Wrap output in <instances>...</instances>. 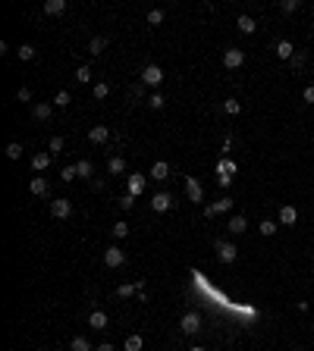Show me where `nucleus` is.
I'll use <instances>...</instances> for the list:
<instances>
[{
  "mask_svg": "<svg viewBox=\"0 0 314 351\" xmlns=\"http://www.w3.org/2000/svg\"><path fill=\"white\" fill-rule=\"evenodd\" d=\"M69 351H95V348H91V342L85 336H76L73 342H69Z\"/></svg>",
  "mask_w": 314,
  "mask_h": 351,
  "instance_id": "nucleus-23",
  "label": "nucleus"
},
{
  "mask_svg": "<svg viewBox=\"0 0 314 351\" xmlns=\"http://www.w3.org/2000/svg\"><path fill=\"white\" fill-rule=\"evenodd\" d=\"M295 351H298V348H295Z\"/></svg>",
  "mask_w": 314,
  "mask_h": 351,
  "instance_id": "nucleus-50",
  "label": "nucleus"
},
{
  "mask_svg": "<svg viewBox=\"0 0 314 351\" xmlns=\"http://www.w3.org/2000/svg\"><path fill=\"white\" fill-rule=\"evenodd\" d=\"M151 207H154V214H167V210L176 207V201H173L170 192H157L154 198H151Z\"/></svg>",
  "mask_w": 314,
  "mask_h": 351,
  "instance_id": "nucleus-2",
  "label": "nucleus"
},
{
  "mask_svg": "<svg viewBox=\"0 0 314 351\" xmlns=\"http://www.w3.org/2000/svg\"><path fill=\"white\" fill-rule=\"evenodd\" d=\"M164 104H167V98L160 94V91H154V94L148 98V107H151V110H164Z\"/></svg>",
  "mask_w": 314,
  "mask_h": 351,
  "instance_id": "nucleus-27",
  "label": "nucleus"
},
{
  "mask_svg": "<svg viewBox=\"0 0 314 351\" xmlns=\"http://www.w3.org/2000/svg\"><path fill=\"white\" fill-rule=\"evenodd\" d=\"M305 60H308V56L301 54V50H295V56H292L289 63H292V69H301V66H305Z\"/></svg>",
  "mask_w": 314,
  "mask_h": 351,
  "instance_id": "nucleus-42",
  "label": "nucleus"
},
{
  "mask_svg": "<svg viewBox=\"0 0 314 351\" xmlns=\"http://www.w3.org/2000/svg\"><path fill=\"white\" fill-rule=\"evenodd\" d=\"M91 188H95V192H104V179H91Z\"/></svg>",
  "mask_w": 314,
  "mask_h": 351,
  "instance_id": "nucleus-47",
  "label": "nucleus"
},
{
  "mask_svg": "<svg viewBox=\"0 0 314 351\" xmlns=\"http://www.w3.org/2000/svg\"><path fill=\"white\" fill-rule=\"evenodd\" d=\"M88 142H91V144H107V142H110L107 126H91V128H88Z\"/></svg>",
  "mask_w": 314,
  "mask_h": 351,
  "instance_id": "nucleus-11",
  "label": "nucleus"
},
{
  "mask_svg": "<svg viewBox=\"0 0 314 351\" xmlns=\"http://www.w3.org/2000/svg\"><path fill=\"white\" fill-rule=\"evenodd\" d=\"M107 94H110V85H107V82H95V100H104Z\"/></svg>",
  "mask_w": 314,
  "mask_h": 351,
  "instance_id": "nucleus-36",
  "label": "nucleus"
},
{
  "mask_svg": "<svg viewBox=\"0 0 314 351\" xmlns=\"http://www.w3.org/2000/svg\"><path fill=\"white\" fill-rule=\"evenodd\" d=\"M151 179H154V182H167V179H170V163L157 160L154 166H151Z\"/></svg>",
  "mask_w": 314,
  "mask_h": 351,
  "instance_id": "nucleus-12",
  "label": "nucleus"
},
{
  "mask_svg": "<svg viewBox=\"0 0 314 351\" xmlns=\"http://www.w3.org/2000/svg\"><path fill=\"white\" fill-rule=\"evenodd\" d=\"M4 154H7V160H19V157H22V144H19V142H10V144L4 148Z\"/></svg>",
  "mask_w": 314,
  "mask_h": 351,
  "instance_id": "nucleus-26",
  "label": "nucleus"
},
{
  "mask_svg": "<svg viewBox=\"0 0 314 351\" xmlns=\"http://www.w3.org/2000/svg\"><path fill=\"white\" fill-rule=\"evenodd\" d=\"M226 210H232V198H220V201L207 204L204 207V216H217V214H226Z\"/></svg>",
  "mask_w": 314,
  "mask_h": 351,
  "instance_id": "nucleus-10",
  "label": "nucleus"
},
{
  "mask_svg": "<svg viewBox=\"0 0 314 351\" xmlns=\"http://www.w3.org/2000/svg\"><path fill=\"white\" fill-rule=\"evenodd\" d=\"M76 82H79V85H88V82H91V66H79L76 69Z\"/></svg>",
  "mask_w": 314,
  "mask_h": 351,
  "instance_id": "nucleus-29",
  "label": "nucleus"
},
{
  "mask_svg": "<svg viewBox=\"0 0 314 351\" xmlns=\"http://www.w3.org/2000/svg\"><path fill=\"white\" fill-rule=\"evenodd\" d=\"M283 13H298V10H301V0H283Z\"/></svg>",
  "mask_w": 314,
  "mask_h": 351,
  "instance_id": "nucleus-39",
  "label": "nucleus"
},
{
  "mask_svg": "<svg viewBox=\"0 0 314 351\" xmlns=\"http://www.w3.org/2000/svg\"><path fill=\"white\" fill-rule=\"evenodd\" d=\"M276 56H280V60H292V56H295V44L283 38L280 44H276Z\"/></svg>",
  "mask_w": 314,
  "mask_h": 351,
  "instance_id": "nucleus-17",
  "label": "nucleus"
},
{
  "mask_svg": "<svg viewBox=\"0 0 314 351\" xmlns=\"http://www.w3.org/2000/svg\"><path fill=\"white\" fill-rule=\"evenodd\" d=\"M242 63H245V50H239V48H229L223 54V66L226 69H239Z\"/></svg>",
  "mask_w": 314,
  "mask_h": 351,
  "instance_id": "nucleus-8",
  "label": "nucleus"
},
{
  "mask_svg": "<svg viewBox=\"0 0 314 351\" xmlns=\"http://www.w3.org/2000/svg\"><path fill=\"white\" fill-rule=\"evenodd\" d=\"M69 91H57V98H54V107H69Z\"/></svg>",
  "mask_w": 314,
  "mask_h": 351,
  "instance_id": "nucleus-40",
  "label": "nucleus"
},
{
  "mask_svg": "<svg viewBox=\"0 0 314 351\" xmlns=\"http://www.w3.org/2000/svg\"><path fill=\"white\" fill-rule=\"evenodd\" d=\"M223 110H226V113H229V116H236V113H239V110H242V104H239V100H236V98H229V100H223Z\"/></svg>",
  "mask_w": 314,
  "mask_h": 351,
  "instance_id": "nucleus-38",
  "label": "nucleus"
},
{
  "mask_svg": "<svg viewBox=\"0 0 314 351\" xmlns=\"http://www.w3.org/2000/svg\"><path fill=\"white\" fill-rule=\"evenodd\" d=\"M29 192H32L35 198H48V194H51V182L44 179V176H35L32 185H29Z\"/></svg>",
  "mask_w": 314,
  "mask_h": 351,
  "instance_id": "nucleus-9",
  "label": "nucleus"
},
{
  "mask_svg": "<svg viewBox=\"0 0 314 351\" xmlns=\"http://www.w3.org/2000/svg\"><path fill=\"white\" fill-rule=\"evenodd\" d=\"M104 48H107V38H104V34H98V38H91V44H88V50H91V54H101Z\"/></svg>",
  "mask_w": 314,
  "mask_h": 351,
  "instance_id": "nucleus-34",
  "label": "nucleus"
},
{
  "mask_svg": "<svg viewBox=\"0 0 314 351\" xmlns=\"http://www.w3.org/2000/svg\"><path fill=\"white\" fill-rule=\"evenodd\" d=\"M107 172H110V176H123V172H126V160H123V157H110V160H107Z\"/></svg>",
  "mask_w": 314,
  "mask_h": 351,
  "instance_id": "nucleus-21",
  "label": "nucleus"
},
{
  "mask_svg": "<svg viewBox=\"0 0 314 351\" xmlns=\"http://www.w3.org/2000/svg\"><path fill=\"white\" fill-rule=\"evenodd\" d=\"M63 144H66L63 138H60V135H54L51 142H48V154H51V157H54V154H60V150H63Z\"/></svg>",
  "mask_w": 314,
  "mask_h": 351,
  "instance_id": "nucleus-30",
  "label": "nucleus"
},
{
  "mask_svg": "<svg viewBox=\"0 0 314 351\" xmlns=\"http://www.w3.org/2000/svg\"><path fill=\"white\" fill-rule=\"evenodd\" d=\"M164 19H167L164 10H151V13H148V26H164Z\"/></svg>",
  "mask_w": 314,
  "mask_h": 351,
  "instance_id": "nucleus-33",
  "label": "nucleus"
},
{
  "mask_svg": "<svg viewBox=\"0 0 314 351\" xmlns=\"http://www.w3.org/2000/svg\"><path fill=\"white\" fill-rule=\"evenodd\" d=\"M301 100H305V104H314V85H308V88H305V94H301Z\"/></svg>",
  "mask_w": 314,
  "mask_h": 351,
  "instance_id": "nucleus-45",
  "label": "nucleus"
},
{
  "mask_svg": "<svg viewBox=\"0 0 314 351\" xmlns=\"http://www.w3.org/2000/svg\"><path fill=\"white\" fill-rule=\"evenodd\" d=\"M110 236H113V238H126V236H129V223H123V220H120V223H113Z\"/></svg>",
  "mask_w": 314,
  "mask_h": 351,
  "instance_id": "nucleus-28",
  "label": "nucleus"
},
{
  "mask_svg": "<svg viewBox=\"0 0 314 351\" xmlns=\"http://www.w3.org/2000/svg\"><path fill=\"white\" fill-rule=\"evenodd\" d=\"M217 257H220V264H236L239 248L232 242H217Z\"/></svg>",
  "mask_w": 314,
  "mask_h": 351,
  "instance_id": "nucleus-3",
  "label": "nucleus"
},
{
  "mask_svg": "<svg viewBox=\"0 0 314 351\" xmlns=\"http://www.w3.org/2000/svg\"><path fill=\"white\" fill-rule=\"evenodd\" d=\"M236 26H239V32H242V34H254V28H258V22H254L251 16H239V22H236Z\"/></svg>",
  "mask_w": 314,
  "mask_h": 351,
  "instance_id": "nucleus-22",
  "label": "nucleus"
},
{
  "mask_svg": "<svg viewBox=\"0 0 314 351\" xmlns=\"http://www.w3.org/2000/svg\"><path fill=\"white\" fill-rule=\"evenodd\" d=\"M236 163H232V160H226V157H220L217 160V176H236Z\"/></svg>",
  "mask_w": 314,
  "mask_h": 351,
  "instance_id": "nucleus-20",
  "label": "nucleus"
},
{
  "mask_svg": "<svg viewBox=\"0 0 314 351\" xmlns=\"http://www.w3.org/2000/svg\"><path fill=\"white\" fill-rule=\"evenodd\" d=\"M185 194H189V201H195V204L204 201V188H201V182L195 179V176H189V179H185Z\"/></svg>",
  "mask_w": 314,
  "mask_h": 351,
  "instance_id": "nucleus-7",
  "label": "nucleus"
},
{
  "mask_svg": "<svg viewBox=\"0 0 314 351\" xmlns=\"http://www.w3.org/2000/svg\"><path fill=\"white\" fill-rule=\"evenodd\" d=\"M48 166H51V154H44V150H41V154L32 157V170H35V172H44Z\"/></svg>",
  "mask_w": 314,
  "mask_h": 351,
  "instance_id": "nucleus-19",
  "label": "nucleus"
},
{
  "mask_svg": "<svg viewBox=\"0 0 314 351\" xmlns=\"http://www.w3.org/2000/svg\"><path fill=\"white\" fill-rule=\"evenodd\" d=\"M16 54H19V60H22V63H29V60H35V48H32V44H22V48H19Z\"/></svg>",
  "mask_w": 314,
  "mask_h": 351,
  "instance_id": "nucleus-35",
  "label": "nucleus"
},
{
  "mask_svg": "<svg viewBox=\"0 0 314 351\" xmlns=\"http://www.w3.org/2000/svg\"><path fill=\"white\" fill-rule=\"evenodd\" d=\"M179 330H182L185 336H198V330H201V317H198V314H185V317L179 320Z\"/></svg>",
  "mask_w": 314,
  "mask_h": 351,
  "instance_id": "nucleus-6",
  "label": "nucleus"
},
{
  "mask_svg": "<svg viewBox=\"0 0 314 351\" xmlns=\"http://www.w3.org/2000/svg\"><path fill=\"white\" fill-rule=\"evenodd\" d=\"M95 351H116V348H113V345H110V342H101V345H98V348H95Z\"/></svg>",
  "mask_w": 314,
  "mask_h": 351,
  "instance_id": "nucleus-48",
  "label": "nucleus"
},
{
  "mask_svg": "<svg viewBox=\"0 0 314 351\" xmlns=\"http://www.w3.org/2000/svg\"><path fill=\"white\" fill-rule=\"evenodd\" d=\"M16 100H19V104H29V100H32V91H29V88H19V91H16Z\"/></svg>",
  "mask_w": 314,
  "mask_h": 351,
  "instance_id": "nucleus-44",
  "label": "nucleus"
},
{
  "mask_svg": "<svg viewBox=\"0 0 314 351\" xmlns=\"http://www.w3.org/2000/svg\"><path fill=\"white\" fill-rule=\"evenodd\" d=\"M226 229L232 232V236H245V229H248V220H245V216H232Z\"/></svg>",
  "mask_w": 314,
  "mask_h": 351,
  "instance_id": "nucleus-18",
  "label": "nucleus"
},
{
  "mask_svg": "<svg viewBox=\"0 0 314 351\" xmlns=\"http://www.w3.org/2000/svg\"><path fill=\"white\" fill-rule=\"evenodd\" d=\"M88 326H91V330H107V314H104V310H91L88 314Z\"/></svg>",
  "mask_w": 314,
  "mask_h": 351,
  "instance_id": "nucleus-15",
  "label": "nucleus"
},
{
  "mask_svg": "<svg viewBox=\"0 0 314 351\" xmlns=\"http://www.w3.org/2000/svg\"><path fill=\"white\" fill-rule=\"evenodd\" d=\"M76 170H79V179H91V163L88 160H79Z\"/></svg>",
  "mask_w": 314,
  "mask_h": 351,
  "instance_id": "nucleus-37",
  "label": "nucleus"
},
{
  "mask_svg": "<svg viewBox=\"0 0 314 351\" xmlns=\"http://www.w3.org/2000/svg\"><path fill=\"white\" fill-rule=\"evenodd\" d=\"M142 82H145V85H151V88H157L160 82H164V69L154 66V63H148V66L142 69Z\"/></svg>",
  "mask_w": 314,
  "mask_h": 351,
  "instance_id": "nucleus-4",
  "label": "nucleus"
},
{
  "mask_svg": "<svg viewBox=\"0 0 314 351\" xmlns=\"http://www.w3.org/2000/svg\"><path fill=\"white\" fill-rule=\"evenodd\" d=\"M295 220H298V210L292 204H283L280 207V223L283 226H295Z\"/></svg>",
  "mask_w": 314,
  "mask_h": 351,
  "instance_id": "nucleus-13",
  "label": "nucleus"
},
{
  "mask_svg": "<svg viewBox=\"0 0 314 351\" xmlns=\"http://www.w3.org/2000/svg\"><path fill=\"white\" fill-rule=\"evenodd\" d=\"M104 264L110 266V270H116V266L126 264V251H120L116 244H110V248H104Z\"/></svg>",
  "mask_w": 314,
  "mask_h": 351,
  "instance_id": "nucleus-5",
  "label": "nucleus"
},
{
  "mask_svg": "<svg viewBox=\"0 0 314 351\" xmlns=\"http://www.w3.org/2000/svg\"><path fill=\"white\" fill-rule=\"evenodd\" d=\"M258 229H261V236H267V238H270L273 232H276V223H273V220H264V223H261Z\"/></svg>",
  "mask_w": 314,
  "mask_h": 351,
  "instance_id": "nucleus-41",
  "label": "nucleus"
},
{
  "mask_svg": "<svg viewBox=\"0 0 314 351\" xmlns=\"http://www.w3.org/2000/svg\"><path fill=\"white\" fill-rule=\"evenodd\" d=\"M60 179H63V182H73V179H79L76 163H69V166H63V170H60Z\"/></svg>",
  "mask_w": 314,
  "mask_h": 351,
  "instance_id": "nucleus-31",
  "label": "nucleus"
},
{
  "mask_svg": "<svg viewBox=\"0 0 314 351\" xmlns=\"http://www.w3.org/2000/svg\"><path fill=\"white\" fill-rule=\"evenodd\" d=\"M145 192V176H129V194H142Z\"/></svg>",
  "mask_w": 314,
  "mask_h": 351,
  "instance_id": "nucleus-24",
  "label": "nucleus"
},
{
  "mask_svg": "<svg viewBox=\"0 0 314 351\" xmlns=\"http://www.w3.org/2000/svg\"><path fill=\"white\" fill-rule=\"evenodd\" d=\"M51 216L54 220H69V216H73V204H69V198H54V201H51Z\"/></svg>",
  "mask_w": 314,
  "mask_h": 351,
  "instance_id": "nucleus-1",
  "label": "nucleus"
},
{
  "mask_svg": "<svg viewBox=\"0 0 314 351\" xmlns=\"http://www.w3.org/2000/svg\"><path fill=\"white\" fill-rule=\"evenodd\" d=\"M120 207H123V210H132V207H135V194H123V198H120Z\"/></svg>",
  "mask_w": 314,
  "mask_h": 351,
  "instance_id": "nucleus-43",
  "label": "nucleus"
},
{
  "mask_svg": "<svg viewBox=\"0 0 314 351\" xmlns=\"http://www.w3.org/2000/svg\"><path fill=\"white\" fill-rule=\"evenodd\" d=\"M142 336H129V338H126V345H123V351H142Z\"/></svg>",
  "mask_w": 314,
  "mask_h": 351,
  "instance_id": "nucleus-32",
  "label": "nucleus"
},
{
  "mask_svg": "<svg viewBox=\"0 0 314 351\" xmlns=\"http://www.w3.org/2000/svg\"><path fill=\"white\" fill-rule=\"evenodd\" d=\"M189 351H207V348H201V345H195V348H189Z\"/></svg>",
  "mask_w": 314,
  "mask_h": 351,
  "instance_id": "nucleus-49",
  "label": "nucleus"
},
{
  "mask_svg": "<svg viewBox=\"0 0 314 351\" xmlns=\"http://www.w3.org/2000/svg\"><path fill=\"white\" fill-rule=\"evenodd\" d=\"M66 13V0H48L44 4V16H63Z\"/></svg>",
  "mask_w": 314,
  "mask_h": 351,
  "instance_id": "nucleus-16",
  "label": "nucleus"
},
{
  "mask_svg": "<svg viewBox=\"0 0 314 351\" xmlns=\"http://www.w3.org/2000/svg\"><path fill=\"white\" fill-rule=\"evenodd\" d=\"M32 116H35V120H41V122H48L51 116H54V104H35Z\"/></svg>",
  "mask_w": 314,
  "mask_h": 351,
  "instance_id": "nucleus-14",
  "label": "nucleus"
},
{
  "mask_svg": "<svg viewBox=\"0 0 314 351\" xmlns=\"http://www.w3.org/2000/svg\"><path fill=\"white\" fill-rule=\"evenodd\" d=\"M217 182H220V188H229V185H232V176H217Z\"/></svg>",
  "mask_w": 314,
  "mask_h": 351,
  "instance_id": "nucleus-46",
  "label": "nucleus"
},
{
  "mask_svg": "<svg viewBox=\"0 0 314 351\" xmlns=\"http://www.w3.org/2000/svg\"><path fill=\"white\" fill-rule=\"evenodd\" d=\"M132 295H138V286L135 282H123L120 288H116V298H132Z\"/></svg>",
  "mask_w": 314,
  "mask_h": 351,
  "instance_id": "nucleus-25",
  "label": "nucleus"
}]
</instances>
